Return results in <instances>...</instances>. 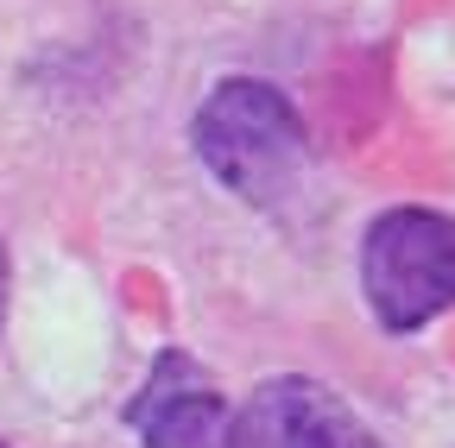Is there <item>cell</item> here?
Instances as JSON below:
<instances>
[{"mask_svg": "<svg viewBox=\"0 0 455 448\" xmlns=\"http://www.w3.org/2000/svg\"><path fill=\"white\" fill-rule=\"evenodd\" d=\"M190 145L228 196L266 215H278L310 177V127L266 76H221L190 114Z\"/></svg>", "mask_w": 455, "mask_h": 448, "instance_id": "6da1fadb", "label": "cell"}, {"mask_svg": "<svg viewBox=\"0 0 455 448\" xmlns=\"http://www.w3.org/2000/svg\"><path fill=\"white\" fill-rule=\"evenodd\" d=\"M361 297L386 334H418L455 310V215L398 202L361 234Z\"/></svg>", "mask_w": 455, "mask_h": 448, "instance_id": "7a4b0ae2", "label": "cell"}, {"mask_svg": "<svg viewBox=\"0 0 455 448\" xmlns=\"http://www.w3.org/2000/svg\"><path fill=\"white\" fill-rule=\"evenodd\" d=\"M221 448H392L335 385L310 373H278L228 411Z\"/></svg>", "mask_w": 455, "mask_h": 448, "instance_id": "3957f363", "label": "cell"}, {"mask_svg": "<svg viewBox=\"0 0 455 448\" xmlns=\"http://www.w3.org/2000/svg\"><path fill=\"white\" fill-rule=\"evenodd\" d=\"M127 429L140 436V448H221L228 398L190 348H158L127 398Z\"/></svg>", "mask_w": 455, "mask_h": 448, "instance_id": "277c9868", "label": "cell"}, {"mask_svg": "<svg viewBox=\"0 0 455 448\" xmlns=\"http://www.w3.org/2000/svg\"><path fill=\"white\" fill-rule=\"evenodd\" d=\"M7 291H13V259H7V240H0V322H7Z\"/></svg>", "mask_w": 455, "mask_h": 448, "instance_id": "5b68a950", "label": "cell"}, {"mask_svg": "<svg viewBox=\"0 0 455 448\" xmlns=\"http://www.w3.org/2000/svg\"><path fill=\"white\" fill-rule=\"evenodd\" d=\"M0 448H13V442H7V436H0Z\"/></svg>", "mask_w": 455, "mask_h": 448, "instance_id": "8992f818", "label": "cell"}]
</instances>
